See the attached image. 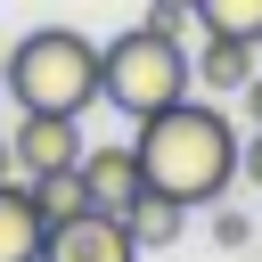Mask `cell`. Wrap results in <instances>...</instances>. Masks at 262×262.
Masks as SVG:
<instances>
[{
	"mask_svg": "<svg viewBox=\"0 0 262 262\" xmlns=\"http://www.w3.org/2000/svg\"><path fill=\"white\" fill-rule=\"evenodd\" d=\"M139 172H147V188H164V196H180V205H213L229 180H237V123L221 115V106H205V98H172V106H156V115H139Z\"/></svg>",
	"mask_w": 262,
	"mask_h": 262,
	"instance_id": "cell-1",
	"label": "cell"
},
{
	"mask_svg": "<svg viewBox=\"0 0 262 262\" xmlns=\"http://www.w3.org/2000/svg\"><path fill=\"white\" fill-rule=\"evenodd\" d=\"M147 16H164V25H180V16H196V0H147Z\"/></svg>",
	"mask_w": 262,
	"mask_h": 262,
	"instance_id": "cell-14",
	"label": "cell"
},
{
	"mask_svg": "<svg viewBox=\"0 0 262 262\" xmlns=\"http://www.w3.org/2000/svg\"><path fill=\"white\" fill-rule=\"evenodd\" d=\"M41 237H49V213L33 205L25 172L0 180V262H41Z\"/></svg>",
	"mask_w": 262,
	"mask_h": 262,
	"instance_id": "cell-7",
	"label": "cell"
},
{
	"mask_svg": "<svg viewBox=\"0 0 262 262\" xmlns=\"http://www.w3.org/2000/svg\"><path fill=\"white\" fill-rule=\"evenodd\" d=\"M237 98H246V123H262V74H254V82H246Z\"/></svg>",
	"mask_w": 262,
	"mask_h": 262,
	"instance_id": "cell-15",
	"label": "cell"
},
{
	"mask_svg": "<svg viewBox=\"0 0 262 262\" xmlns=\"http://www.w3.org/2000/svg\"><path fill=\"white\" fill-rule=\"evenodd\" d=\"M16 172L33 180V172H57V164H82V115H41V106H25L16 115Z\"/></svg>",
	"mask_w": 262,
	"mask_h": 262,
	"instance_id": "cell-5",
	"label": "cell"
},
{
	"mask_svg": "<svg viewBox=\"0 0 262 262\" xmlns=\"http://www.w3.org/2000/svg\"><path fill=\"white\" fill-rule=\"evenodd\" d=\"M123 229H131V246H139V254H164V246H180L188 205H180V196H164V188H139V196L123 205Z\"/></svg>",
	"mask_w": 262,
	"mask_h": 262,
	"instance_id": "cell-9",
	"label": "cell"
},
{
	"mask_svg": "<svg viewBox=\"0 0 262 262\" xmlns=\"http://www.w3.org/2000/svg\"><path fill=\"white\" fill-rule=\"evenodd\" d=\"M237 180H254V188H262V123H254V131H246V147H237Z\"/></svg>",
	"mask_w": 262,
	"mask_h": 262,
	"instance_id": "cell-12",
	"label": "cell"
},
{
	"mask_svg": "<svg viewBox=\"0 0 262 262\" xmlns=\"http://www.w3.org/2000/svg\"><path fill=\"white\" fill-rule=\"evenodd\" d=\"M196 25H205V33H237V41H262V0H196Z\"/></svg>",
	"mask_w": 262,
	"mask_h": 262,
	"instance_id": "cell-11",
	"label": "cell"
},
{
	"mask_svg": "<svg viewBox=\"0 0 262 262\" xmlns=\"http://www.w3.org/2000/svg\"><path fill=\"white\" fill-rule=\"evenodd\" d=\"M98 57H106V106H115L123 123H139V115L188 98V82H196V57L180 49V25H164V16H147V25H131V33L98 41Z\"/></svg>",
	"mask_w": 262,
	"mask_h": 262,
	"instance_id": "cell-3",
	"label": "cell"
},
{
	"mask_svg": "<svg viewBox=\"0 0 262 262\" xmlns=\"http://www.w3.org/2000/svg\"><path fill=\"white\" fill-rule=\"evenodd\" d=\"M254 74H262V41L205 33V49H196V90H246Z\"/></svg>",
	"mask_w": 262,
	"mask_h": 262,
	"instance_id": "cell-8",
	"label": "cell"
},
{
	"mask_svg": "<svg viewBox=\"0 0 262 262\" xmlns=\"http://www.w3.org/2000/svg\"><path fill=\"white\" fill-rule=\"evenodd\" d=\"M213 237H221V246H246L254 229H246V213H221V221H213Z\"/></svg>",
	"mask_w": 262,
	"mask_h": 262,
	"instance_id": "cell-13",
	"label": "cell"
},
{
	"mask_svg": "<svg viewBox=\"0 0 262 262\" xmlns=\"http://www.w3.org/2000/svg\"><path fill=\"white\" fill-rule=\"evenodd\" d=\"M82 188H90V205H98V213H123V205L147 188V172H139V147H131V139L82 147Z\"/></svg>",
	"mask_w": 262,
	"mask_h": 262,
	"instance_id": "cell-6",
	"label": "cell"
},
{
	"mask_svg": "<svg viewBox=\"0 0 262 262\" xmlns=\"http://www.w3.org/2000/svg\"><path fill=\"white\" fill-rule=\"evenodd\" d=\"M25 188H33V205H41L49 221H74V213H90V188H82V164H57V172H33Z\"/></svg>",
	"mask_w": 262,
	"mask_h": 262,
	"instance_id": "cell-10",
	"label": "cell"
},
{
	"mask_svg": "<svg viewBox=\"0 0 262 262\" xmlns=\"http://www.w3.org/2000/svg\"><path fill=\"white\" fill-rule=\"evenodd\" d=\"M0 90H8V74H0Z\"/></svg>",
	"mask_w": 262,
	"mask_h": 262,
	"instance_id": "cell-17",
	"label": "cell"
},
{
	"mask_svg": "<svg viewBox=\"0 0 262 262\" xmlns=\"http://www.w3.org/2000/svg\"><path fill=\"white\" fill-rule=\"evenodd\" d=\"M0 180H16V139H0Z\"/></svg>",
	"mask_w": 262,
	"mask_h": 262,
	"instance_id": "cell-16",
	"label": "cell"
},
{
	"mask_svg": "<svg viewBox=\"0 0 262 262\" xmlns=\"http://www.w3.org/2000/svg\"><path fill=\"white\" fill-rule=\"evenodd\" d=\"M0 74H8V98H16V106H41V115H90V106L106 98V57H98V41L74 33V25L25 33Z\"/></svg>",
	"mask_w": 262,
	"mask_h": 262,
	"instance_id": "cell-2",
	"label": "cell"
},
{
	"mask_svg": "<svg viewBox=\"0 0 262 262\" xmlns=\"http://www.w3.org/2000/svg\"><path fill=\"white\" fill-rule=\"evenodd\" d=\"M41 262H139V246H131V229H123V213H74V221H49V237H41Z\"/></svg>",
	"mask_w": 262,
	"mask_h": 262,
	"instance_id": "cell-4",
	"label": "cell"
}]
</instances>
